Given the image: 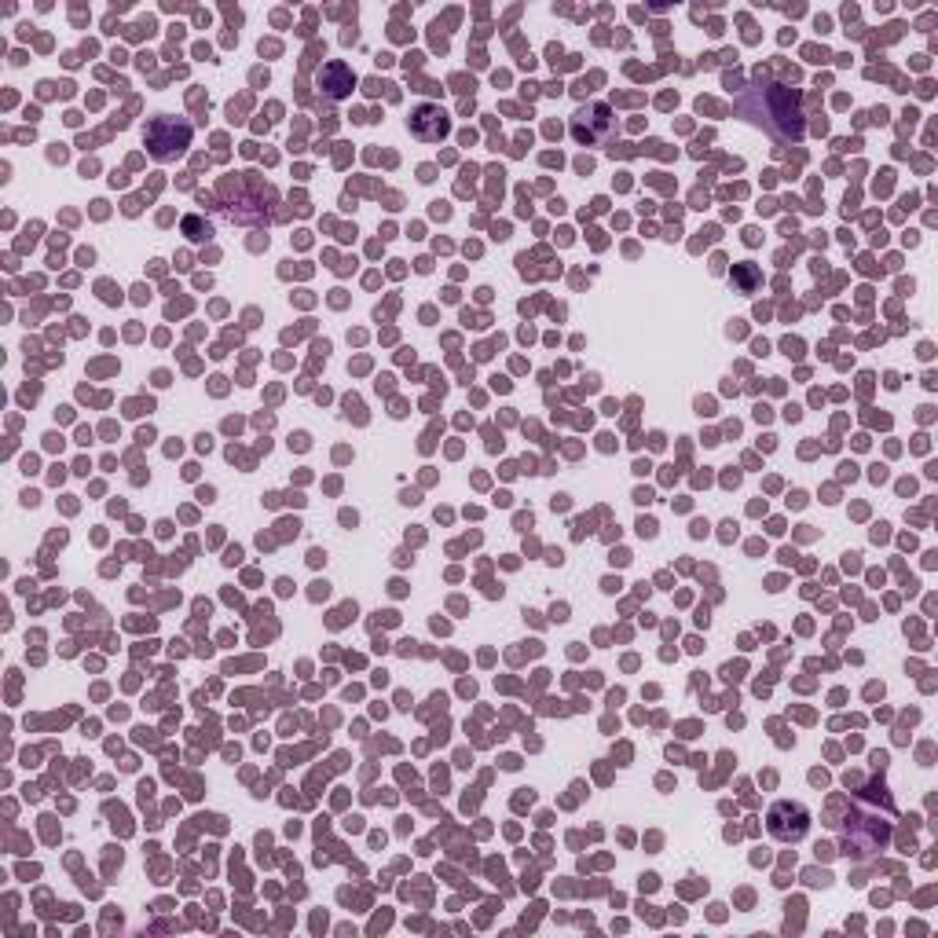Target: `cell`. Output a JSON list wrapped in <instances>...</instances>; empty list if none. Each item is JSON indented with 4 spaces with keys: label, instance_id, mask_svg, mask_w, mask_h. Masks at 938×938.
<instances>
[{
    "label": "cell",
    "instance_id": "1",
    "mask_svg": "<svg viewBox=\"0 0 938 938\" xmlns=\"http://www.w3.org/2000/svg\"><path fill=\"white\" fill-rule=\"evenodd\" d=\"M748 96L763 99V107H748V103H741L744 118L766 125V129L774 132V136H781V140H799V136H803L799 92H792V88H785V85H763V88H755V92H748Z\"/></svg>",
    "mask_w": 938,
    "mask_h": 938
},
{
    "label": "cell",
    "instance_id": "2",
    "mask_svg": "<svg viewBox=\"0 0 938 938\" xmlns=\"http://www.w3.org/2000/svg\"><path fill=\"white\" fill-rule=\"evenodd\" d=\"M612 129H616V118H612V110L605 103H590L572 118V136H576V143H587V147L590 143H605Z\"/></svg>",
    "mask_w": 938,
    "mask_h": 938
},
{
    "label": "cell",
    "instance_id": "3",
    "mask_svg": "<svg viewBox=\"0 0 938 938\" xmlns=\"http://www.w3.org/2000/svg\"><path fill=\"white\" fill-rule=\"evenodd\" d=\"M810 829V814L807 807H799V803H788V799H781V803H774V810H770V836L781 843H799L803 836H807Z\"/></svg>",
    "mask_w": 938,
    "mask_h": 938
},
{
    "label": "cell",
    "instance_id": "4",
    "mask_svg": "<svg viewBox=\"0 0 938 938\" xmlns=\"http://www.w3.org/2000/svg\"><path fill=\"white\" fill-rule=\"evenodd\" d=\"M187 140H191V129H187V125H180V129H176V132H169V136H165L162 121H154V129L147 132V143H151V154H154V158H162V162H169V158H176V154L184 151V147H187Z\"/></svg>",
    "mask_w": 938,
    "mask_h": 938
},
{
    "label": "cell",
    "instance_id": "5",
    "mask_svg": "<svg viewBox=\"0 0 938 938\" xmlns=\"http://www.w3.org/2000/svg\"><path fill=\"white\" fill-rule=\"evenodd\" d=\"M411 132L422 136V140H440L448 132V114L440 107H418L411 114Z\"/></svg>",
    "mask_w": 938,
    "mask_h": 938
},
{
    "label": "cell",
    "instance_id": "6",
    "mask_svg": "<svg viewBox=\"0 0 938 938\" xmlns=\"http://www.w3.org/2000/svg\"><path fill=\"white\" fill-rule=\"evenodd\" d=\"M327 77H330V88H327L330 96H345V88H341V81H345V66L334 63V66L327 70Z\"/></svg>",
    "mask_w": 938,
    "mask_h": 938
}]
</instances>
